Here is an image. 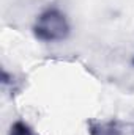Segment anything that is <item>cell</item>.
<instances>
[{"mask_svg": "<svg viewBox=\"0 0 134 135\" xmlns=\"http://www.w3.org/2000/svg\"><path fill=\"white\" fill-rule=\"evenodd\" d=\"M33 33L38 39L46 42L63 41L69 35V24L66 16L57 8H47L36 17Z\"/></svg>", "mask_w": 134, "mask_h": 135, "instance_id": "cell-1", "label": "cell"}, {"mask_svg": "<svg viewBox=\"0 0 134 135\" xmlns=\"http://www.w3.org/2000/svg\"><path fill=\"white\" fill-rule=\"evenodd\" d=\"M92 135H122V127L117 121H92L90 123Z\"/></svg>", "mask_w": 134, "mask_h": 135, "instance_id": "cell-2", "label": "cell"}, {"mask_svg": "<svg viewBox=\"0 0 134 135\" xmlns=\"http://www.w3.org/2000/svg\"><path fill=\"white\" fill-rule=\"evenodd\" d=\"M10 135H36V134L24 121H14L10 127Z\"/></svg>", "mask_w": 134, "mask_h": 135, "instance_id": "cell-3", "label": "cell"}]
</instances>
